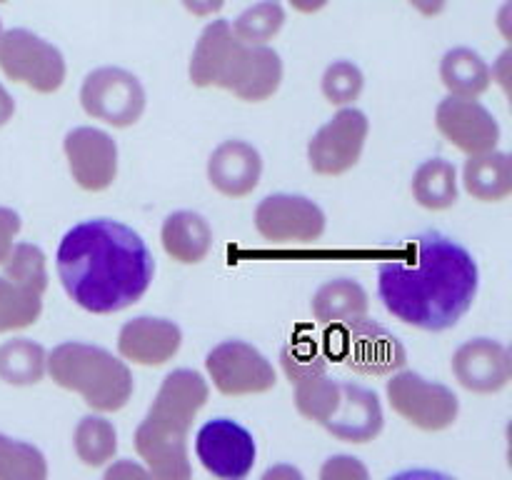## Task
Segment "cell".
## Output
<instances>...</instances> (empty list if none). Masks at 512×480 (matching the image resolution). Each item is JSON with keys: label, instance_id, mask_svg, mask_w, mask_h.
I'll return each instance as SVG.
<instances>
[{"label": "cell", "instance_id": "1", "mask_svg": "<svg viewBox=\"0 0 512 480\" xmlns=\"http://www.w3.org/2000/svg\"><path fill=\"white\" fill-rule=\"evenodd\" d=\"M480 270L468 248L438 230L410 240L405 253L378 268L385 310L405 325L440 333L473 308Z\"/></svg>", "mask_w": 512, "mask_h": 480}, {"label": "cell", "instance_id": "2", "mask_svg": "<svg viewBox=\"0 0 512 480\" xmlns=\"http://www.w3.org/2000/svg\"><path fill=\"white\" fill-rule=\"evenodd\" d=\"M60 283L95 315L120 313L148 293L155 260L145 240L118 220H85L63 235L55 255Z\"/></svg>", "mask_w": 512, "mask_h": 480}, {"label": "cell", "instance_id": "3", "mask_svg": "<svg viewBox=\"0 0 512 480\" xmlns=\"http://www.w3.org/2000/svg\"><path fill=\"white\" fill-rule=\"evenodd\" d=\"M210 388L198 370L180 368L165 375L148 415L135 430V450L160 480H188V430L208 403Z\"/></svg>", "mask_w": 512, "mask_h": 480}, {"label": "cell", "instance_id": "4", "mask_svg": "<svg viewBox=\"0 0 512 480\" xmlns=\"http://www.w3.org/2000/svg\"><path fill=\"white\" fill-rule=\"evenodd\" d=\"M48 375L55 385L73 390L98 413H115L133 398L128 363L88 343H60L48 353Z\"/></svg>", "mask_w": 512, "mask_h": 480}, {"label": "cell", "instance_id": "5", "mask_svg": "<svg viewBox=\"0 0 512 480\" xmlns=\"http://www.w3.org/2000/svg\"><path fill=\"white\" fill-rule=\"evenodd\" d=\"M330 355L360 375H390L405 365V348L375 320L360 318L333 323L325 333Z\"/></svg>", "mask_w": 512, "mask_h": 480}, {"label": "cell", "instance_id": "6", "mask_svg": "<svg viewBox=\"0 0 512 480\" xmlns=\"http://www.w3.org/2000/svg\"><path fill=\"white\" fill-rule=\"evenodd\" d=\"M0 70L35 93H55L65 83V58L53 43L25 28L0 35Z\"/></svg>", "mask_w": 512, "mask_h": 480}, {"label": "cell", "instance_id": "7", "mask_svg": "<svg viewBox=\"0 0 512 480\" xmlns=\"http://www.w3.org/2000/svg\"><path fill=\"white\" fill-rule=\"evenodd\" d=\"M388 403L403 420L425 433H438L458 420L460 400L448 385L433 383L413 370H400L385 385Z\"/></svg>", "mask_w": 512, "mask_h": 480}, {"label": "cell", "instance_id": "8", "mask_svg": "<svg viewBox=\"0 0 512 480\" xmlns=\"http://www.w3.org/2000/svg\"><path fill=\"white\" fill-rule=\"evenodd\" d=\"M80 105L95 120L130 128L145 110V90L133 73L123 68H98L85 75Z\"/></svg>", "mask_w": 512, "mask_h": 480}, {"label": "cell", "instance_id": "9", "mask_svg": "<svg viewBox=\"0 0 512 480\" xmlns=\"http://www.w3.org/2000/svg\"><path fill=\"white\" fill-rule=\"evenodd\" d=\"M368 133L370 123L363 110L353 108V105L340 108L333 120H328L308 143L310 168L328 178L353 170L363 155Z\"/></svg>", "mask_w": 512, "mask_h": 480}, {"label": "cell", "instance_id": "10", "mask_svg": "<svg viewBox=\"0 0 512 480\" xmlns=\"http://www.w3.org/2000/svg\"><path fill=\"white\" fill-rule=\"evenodd\" d=\"M215 388L230 398L260 395L275 388V368L258 348L243 340H225L215 345L205 358Z\"/></svg>", "mask_w": 512, "mask_h": 480}, {"label": "cell", "instance_id": "11", "mask_svg": "<svg viewBox=\"0 0 512 480\" xmlns=\"http://www.w3.org/2000/svg\"><path fill=\"white\" fill-rule=\"evenodd\" d=\"M195 453L208 473L223 480L248 478L258 458L253 433L230 418L205 423L195 438Z\"/></svg>", "mask_w": 512, "mask_h": 480}, {"label": "cell", "instance_id": "12", "mask_svg": "<svg viewBox=\"0 0 512 480\" xmlns=\"http://www.w3.org/2000/svg\"><path fill=\"white\" fill-rule=\"evenodd\" d=\"M255 228L270 243H315L325 233V213L305 195L275 193L255 208Z\"/></svg>", "mask_w": 512, "mask_h": 480}, {"label": "cell", "instance_id": "13", "mask_svg": "<svg viewBox=\"0 0 512 480\" xmlns=\"http://www.w3.org/2000/svg\"><path fill=\"white\" fill-rule=\"evenodd\" d=\"M435 125L450 145L465 155L490 153L500 143V125L495 115L475 98L448 95L435 110Z\"/></svg>", "mask_w": 512, "mask_h": 480}, {"label": "cell", "instance_id": "14", "mask_svg": "<svg viewBox=\"0 0 512 480\" xmlns=\"http://www.w3.org/2000/svg\"><path fill=\"white\" fill-rule=\"evenodd\" d=\"M283 83V60L270 45H253L240 40L225 68L220 88L248 103L273 98Z\"/></svg>", "mask_w": 512, "mask_h": 480}, {"label": "cell", "instance_id": "15", "mask_svg": "<svg viewBox=\"0 0 512 480\" xmlns=\"http://www.w3.org/2000/svg\"><path fill=\"white\" fill-rule=\"evenodd\" d=\"M63 150L73 180L83 190L100 193L118 178V145L105 130L73 128L65 135Z\"/></svg>", "mask_w": 512, "mask_h": 480}, {"label": "cell", "instance_id": "16", "mask_svg": "<svg viewBox=\"0 0 512 480\" xmlns=\"http://www.w3.org/2000/svg\"><path fill=\"white\" fill-rule=\"evenodd\" d=\"M453 375L470 393H500L512 378L510 350L493 338L468 340L455 350Z\"/></svg>", "mask_w": 512, "mask_h": 480}, {"label": "cell", "instance_id": "17", "mask_svg": "<svg viewBox=\"0 0 512 480\" xmlns=\"http://www.w3.org/2000/svg\"><path fill=\"white\" fill-rule=\"evenodd\" d=\"M383 405L373 390L355 383H343L340 380V395L335 408L325 418L323 428L333 438L345 440V443L363 445L370 443L383 430Z\"/></svg>", "mask_w": 512, "mask_h": 480}, {"label": "cell", "instance_id": "18", "mask_svg": "<svg viewBox=\"0 0 512 480\" xmlns=\"http://www.w3.org/2000/svg\"><path fill=\"white\" fill-rule=\"evenodd\" d=\"M180 343H183V333L173 320L150 318V315L128 320L118 333L120 358L145 365V368H158L173 360Z\"/></svg>", "mask_w": 512, "mask_h": 480}, {"label": "cell", "instance_id": "19", "mask_svg": "<svg viewBox=\"0 0 512 480\" xmlns=\"http://www.w3.org/2000/svg\"><path fill=\"white\" fill-rule=\"evenodd\" d=\"M263 175V158L245 140H225L208 160V180L225 198H245Z\"/></svg>", "mask_w": 512, "mask_h": 480}, {"label": "cell", "instance_id": "20", "mask_svg": "<svg viewBox=\"0 0 512 480\" xmlns=\"http://www.w3.org/2000/svg\"><path fill=\"white\" fill-rule=\"evenodd\" d=\"M238 43L240 38L233 33V25L228 20H213L195 43L188 68L190 83L198 88H220V80Z\"/></svg>", "mask_w": 512, "mask_h": 480}, {"label": "cell", "instance_id": "21", "mask_svg": "<svg viewBox=\"0 0 512 480\" xmlns=\"http://www.w3.org/2000/svg\"><path fill=\"white\" fill-rule=\"evenodd\" d=\"M160 240H163L165 253L175 263L198 265L208 258L210 248H213V230L203 215L193 213V210H178L165 218Z\"/></svg>", "mask_w": 512, "mask_h": 480}, {"label": "cell", "instance_id": "22", "mask_svg": "<svg viewBox=\"0 0 512 480\" xmlns=\"http://www.w3.org/2000/svg\"><path fill=\"white\" fill-rule=\"evenodd\" d=\"M463 185L480 203H503L512 195V160L498 148L490 153L468 155Z\"/></svg>", "mask_w": 512, "mask_h": 480}, {"label": "cell", "instance_id": "23", "mask_svg": "<svg viewBox=\"0 0 512 480\" xmlns=\"http://www.w3.org/2000/svg\"><path fill=\"white\" fill-rule=\"evenodd\" d=\"M368 308H370L368 293H365V288L358 283V280H350V278L328 280V283H323L318 290H315L313 300H310L313 318L323 325L345 323V320L368 315Z\"/></svg>", "mask_w": 512, "mask_h": 480}, {"label": "cell", "instance_id": "24", "mask_svg": "<svg viewBox=\"0 0 512 480\" xmlns=\"http://www.w3.org/2000/svg\"><path fill=\"white\" fill-rule=\"evenodd\" d=\"M440 80L450 95L478 98L490 88L493 73L480 53L470 48H453L440 60Z\"/></svg>", "mask_w": 512, "mask_h": 480}, {"label": "cell", "instance_id": "25", "mask_svg": "<svg viewBox=\"0 0 512 480\" xmlns=\"http://www.w3.org/2000/svg\"><path fill=\"white\" fill-rule=\"evenodd\" d=\"M413 198L425 210H448L458 203V173L450 160L430 158L415 170Z\"/></svg>", "mask_w": 512, "mask_h": 480}, {"label": "cell", "instance_id": "26", "mask_svg": "<svg viewBox=\"0 0 512 480\" xmlns=\"http://www.w3.org/2000/svg\"><path fill=\"white\" fill-rule=\"evenodd\" d=\"M48 373V353L28 338L5 340L0 345V380L8 385H35Z\"/></svg>", "mask_w": 512, "mask_h": 480}, {"label": "cell", "instance_id": "27", "mask_svg": "<svg viewBox=\"0 0 512 480\" xmlns=\"http://www.w3.org/2000/svg\"><path fill=\"white\" fill-rule=\"evenodd\" d=\"M73 445L83 465L100 468V465L110 463L118 453V433H115L110 420L100 418V415H85L75 425Z\"/></svg>", "mask_w": 512, "mask_h": 480}, {"label": "cell", "instance_id": "28", "mask_svg": "<svg viewBox=\"0 0 512 480\" xmlns=\"http://www.w3.org/2000/svg\"><path fill=\"white\" fill-rule=\"evenodd\" d=\"M0 265H3V278L13 280L20 288H28L38 295L48 290V263L38 245L15 243Z\"/></svg>", "mask_w": 512, "mask_h": 480}, {"label": "cell", "instance_id": "29", "mask_svg": "<svg viewBox=\"0 0 512 480\" xmlns=\"http://www.w3.org/2000/svg\"><path fill=\"white\" fill-rule=\"evenodd\" d=\"M43 313V295L0 278V333L30 328Z\"/></svg>", "mask_w": 512, "mask_h": 480}, {"label": "cell", "instance_id": "30", "mask_svg": "<svg viewBox=\"0 0 512 480\" xmlns=\"http://www.w3.org/2000/svg\"><path fill=\"white\" fill-rule=\"evenodd\" d=\"M48 463L35 445L0 433V480H45Z\"/></svg>", "mask_w": 512, "mask_h": 480}, {"label": "cell", "instance_id": "31", "mask_svg": "<svg viewBox=\"0 0 512 480\" xmlns=\"http://www.w3.org/2000/svg\"><path fill=\"white\" fill-rule=\"evenodd\" d=\"M285 25V10L278 0H260L253 8L243 10L233 23V33L243 43L268 45Z\"/></svg>", "mask_w": 512, "mask_h": 480}, {"label": "cell", "instance_id": "32", "mask_svg": "<svg viewBox=\"0 0 512 480\" xmlns=\"http://www.w3.org/2000/svg\"><path fill=\"white\" fill-rule=\"evenodd\" d=\"M280 363H283L285 375L293 385L305 378H313V375L328 373V355L323 353V348L313 338H298L295 335L280 353Z\"/></svg>", "mask_w": 512, "mask_h": 480}, {"label": "cell", "instance_id": "33", "mask_svg": "<svg viewBox=\"0 0 512 480\" xmlns=\"http://www.w3.org/2000/svg\"><path fill=\"white\" fill-rule=\"evenodd\" d=\"M365 78L360 73V68L350 60H335L333 65H328L323 75V95L330 105H353L355 100L363 93Z\"/></svg>", "mask_w": 512, "mask_h": 480}, {"label": "cell", "instance_id": "34", "mask_svg": "<svg viewBox=\"0 0 512 480\" xmlns=\"http://www.w3.org/2000/svg\"><path fill=\"white\" fill-rule=\"evenodd\" d=\"M320 478L323 480H365L368 478V468L360 463L358 458H350V455H335L320 470Z\"/></svg>", "mask_w": 512, "mask_h": 480}, {"label": "cell", "instance_id": "35", "mask_svg": "<svg viewBox=\"0 0 512 480\" xmlns=\"http://www.w3.org/2000/svg\"><path fill=\"white\" fill-rule=\"evenodd\" d=\"M20 233V215L10 208H0V263L8 258L15 245V235Z\"/></svg>", "mask_w": 512, "mask_h": 480}, {"label": "cell", "instance_id": "36", "mask_svg": "<svg viewBox=\"0 0 512 480\" xmlns=\"http://www.w3.org/2000/svg\"><path fill=\"white\" fill-rule=\"evenodd\" d=\"M180 3L195 18H213V15H218L223 10L225 0H180Z\"/></svg>", "mask_w": 512, "mask_h": 480}, {"label": "cell", "instance_id": "37", "mask_svg": "<svg viewBox=\"0 0 512 480\" xmlns=\"http://www.w3.org/2000/svg\"><path fill=\"white\" fill-rule=\"evenodd\" d=\"M123 475H138V478H145V475H150V470L138 468V465H133V463H130V460H120L118 465L108 468L105 478L113 480V478H123Z\"/></svg>", "mask_w": 512, "mask_h": 480}, {"label": "cell", "instance_id": "38", "mask_svg": "<svg viewBox=\"0 0 512 480\" xmlns=\"http://www.w3.org/2000/svg\"><path fill=\"white\" fill-rule=\"evenodd\" d=\"M410 5H413L418 13H423L425 18H435V15H440L445 10V5H448V0H408Z\"/></svg>", "mask_w": 512, "mask_h": 480}, {"label": "cell", "instance_id": "39", "mask_svg": "<svg viewBox=\"0 0 512 480\" xmlns=\"http://www.w3.org/2000/svg\"><path fill=\"white\" fill-rule=\"evenodd\" d=\"M13 115H15V100L10 98V93L3 88V83H0V128H3L8 120H13Z\"/></svg>", "mask_w": 512, "mask_h": 480}, {"label": "cell", "instance_id": "40", "mask_svg": "<svg viewBox=\"0 0 512 480\" xmlns=\"http://www.w3.org/2000/svg\"><path fill=\"white\" fill-rule=\"evenodd\" d=\"M290 8L298 10V13L303 15H313L318 13V10H323L325 5H328V0H288Z\"/></svg>", "mask_w": 512, "mask_h": 480}, {"label": "cell", "instance_id": "41", "mask_svg": "<svg viewBox=\"0 0 512 480\" xmlns=\"http://www.w3.org/2000/svg\"><path fill=\"white\" fill-rule=\"evenodd\" d=\"M278 475H290V478H300L298 470H293V468H278V470H268V473H265V480L278 478Z\"/></svg>", "mask_w": 512, "mask_h": 480}, {"label": "cell", "instance_id": "42", "mask_svg": "<svg viewBox=\"0 0 512 480\" xmlns=\"http://www.w3.org/2000/svg\"><path fill=\"white\" fill-rule=\"evenodd\" d=\"M0 35H3V23H0Z\"/></svg>", "mask_w": 512, "mask_h": 480}, {"label": "cell", "instance_id": "43", "mask_svg": "<svg viewBox=\"0 0 512 480\" xmlns=\"http://www.w3.org/2000/svg\"><path fill=\"white\" fill-rule=\"evenodd\" d=\"M0 3H8V0H0Z\"/></svg>", "mask_w": 512, "mask_h": 480}]
</instances>
